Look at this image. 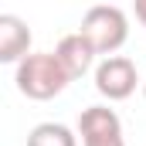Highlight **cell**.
<instances>
[{"instance_id":"6da1fadb","label":"cell","mask_w":146,"mask_h":146,"mask_svg":"<svg viewBox=\"0 0 146 146\" xmlns=\"http://www.w3.org/2000/svg\"><path fill=\"white\" fill-rule=\"evenodd\" d=\"M68 72L65 65L58 61L54 51H34L27 54L17 68H14V85L24 99H34V102H48L54 95H61L68 88Z\"/></svg>"},{"instance_id":"7a4b0ae2","label":"cell","mask_w":146,"mask_h":146,"mask_svg":"<svg viewBox=\"0 0 146 146\" xmlns=\"http://www.w3.org/2000/svg\"><path fill=\"white\" fill-rule=\"evenodd\" d=\"M78 34L95 48V54L112 58V54L126 44V37H129V17H126V10L115 7V3H95V7L85 10Z\"/></svg>"},{"instance_id":"3957f363","label":"cell","mask_w":146,"mask_h":146,"mask_svg":"<svg viewBox=\"0 0 146 146\" xmlns=\"http://www.w3.org/2000/svg\"><path fill=\"white\" fill-rule=\"evenodd\" d=\"M136 85H139V72H136L133 58H126V54H112L95 65V92L109 102L129 99L136 92Z\"/></svg>"},{"instance_id":"277c9868","label":"cell","mask_w":146,"mask_h":146,"mask_svg":"<svg viewBox=\"0 0 146 146\" xmlns=\"http://www.w3.org/2000/svg\"><path fill=\"white\" fill-rule=\"evenodd\" d=\"M78 133L82 146H126L122 139V122L109 106H88L78 115Z\"/></svg>"},{"instance_id":"5b68a950","label":"cell","mask_w":146,"mask_h":146,"mask_svg":"<svg viewBox=\"0 0 146 146\" xmlns=\"http://www.w3.org/2000/svg\"><path fill=\"white\" fill-rule=\"evenodd\" d=\"M31 54V27L17 14H0V61L21 65Z\"/></svg>"},{"instance_id":"8992f818","label":"cell","mask_w":146,"mask_h":146,"mask_svg":"<svg viewBox=\"0 0 146 146\" xmlns=\"http://www.w3.org/2000/svg\"><path fill=\"white\" fill-rule=\"evenodd\" d=\"M54 54H58V61L65 65V72H68V78H82V75L92 68V61H95V48L85 41V37L78 34H65L61 41H58V48H54Z\"/></svg>"},{"instance_id":"52a82bcc","label":"cell","mask_w":146,"mask_h":146,"mask_svg":"<svg viewBox=\"0 0 146 146\" xmlns=\"http://www.w3.org/2000/svg\"><path fill=\"white\" fill-rule=\"evenodd\" d=\"M27 146H78V136L61 122H37L27 133Z\"/></svg>"},{"instance_id":"ba28073f","label":"cell","mask_w":146,"mask_h":146,"mask_svg":"<svg viewBox=\"0 0 146 146\" xmlns=\"http://www.w3.org/2000/svg\"><path fill=\"white\" fill-rule=\"evenodd\" d=\"M133 10H136V21L146 27V0H136V3H133Z\"/></svg>"},{"instance_id":"9c48e42d","label":"cell","mask_w":146,"mask_h":146,"mask_svg":"<svg viewBox=\"0 0 146 146\" xmlns=\"http://www.w3.org/2000/svg\"><path fill=\"white\" fill-rule=\"evenodd\" d=\"M143 99H146V82H143Z\"/></svg>"}]
</instances>
